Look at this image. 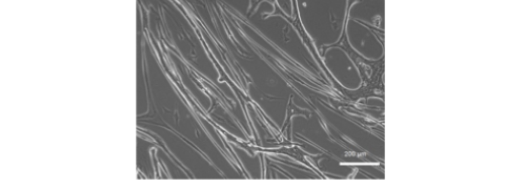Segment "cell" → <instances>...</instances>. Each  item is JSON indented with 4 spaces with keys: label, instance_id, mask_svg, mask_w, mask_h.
Segmentation results:
<instances>
[{
    "label": "cell",
    "instance_id": "cell-1",
    "mask_svg": "<svg viewBox=\"0 0 526 189\" xmlns=\"http://www.w3.org/2000/svg\"><path fill=\"white\" fill-rule=\"evenodd\" d=\"M361 22L347 17L345 30L350 46L365 58L376 61L384 54V46L373 29Z\"/></svg>",
    "mask_w": 526,
    "mask_h": 189
},
{
    "label": "cell",
    "instance_id": "cell-2",
    "mask_svg": "<svg viewBox=\"0 0 526 189\" xmlns=\"http://www.w3.org/2000/svg\"><path fill=\"white\" fill-rule=\"evenodd\" d=\"M384 1H358L348 9L347 16L368 26L384 30Z\"/></svg>",
    "mask_w": 526,
    "mask_h": 189
}]
</instances>
